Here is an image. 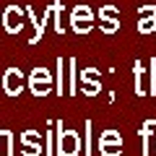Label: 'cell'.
Segmentation results:
<instances>
[{"label":"cell","mask_w":156,"mask_h":156,"mask_svg":"<svg viewBox=\"0 0 156 156\" xmlns=\"http://www.w3.org/2000/svg\"><path fill=\"white\" fill-rule=\"evenodd\" d=\"M21 143L23 146H39L42 148V135L34 133V130H26V133H21Z\"/></svg>","instance_id":"cell-14"},{"label":"cell","mask_w":156,"mask_h":156,"mask_svg":"<svg viewBox=\"0 0 156 156\" xmlns=\"http://www.w3.org/2000/svg\"><path fill=\"white\" fill-rule=\"evenodd\" d=\"M62 76H65V62H62V57H57V94H60L62 96V91H65V89H62V83H65V81H62Z\"/></svg>","instance_id":"cell-16"},{"label":"cell","mask_w":156,"mask_h":156,"mask_svg":"<svg viewBox=\"0 0 156 156\" xmlns=\"http://www.w3.org/2000/svg\"><path fill=\"white\" fill-rule=\"evenodd\" d=\"M99 29L104 34H115L120 29V13L115 5H101L99 8Z\"/></svg>","instance_id":"cell-6"},{"label":"cell","mask_w":156,"mask_h":156,"mask_svg":"<svg viewBox=\"0 0 156 156\" xmlns=\"http://www.w3.org/2000/svg\"><path fill=\"white\" fill-rule=\"evenodd\" d=\"M101 156H120L122 154V143H99Z\"/></svg>","instance_id":"cell-13"},{"label":"cell","mask_w":156,"mask_h":156,"mask_svg":"<svg viewBox=\"0 0 156 156\" xmlns=\"http://www.w3.org/2000/svg\"><path fill=\"white\" fill-rule=\"evenodd\" d=\"M57 128V143H55V156H78L81 154V138L76 130H65L62 122H55Z\"/></svg>","instance_id":"cell-1"},{"label":"cell","mask_w":156,"mask_h":156,"mask_svg":"<svg viewBox=\"0 0 156 156\" xmlns=\"http://www.w3.org/2000/svg\"><path fill=\"white\" fill-rule=\"evenodd\" d=\"M0 146H3L5 156H13V133L11 130H0Z\"/></svg>","instance_id":"cell-12"},{"label":"cell","mask_w":156,"mask_h":156,"mask_svg":"<svg viewBox=\"0 0 156 156\" xmlns=\"http://www.w3.org/2000/svg\"><path fill=\"white\" fill-rule=\"evenodd\" d=\"M138 31L140 34H156V13H148V16L138 18Z\"/></svg>","instance_id":"cell-10"},{"label":"cell","mask_w":156,"mask_h":156,"mask_svg":"<svg viewBox=\"0 0 156 156\" xmlns=\"http://www.w3.org/2000/svg\"><path fill=\"white\" fill-rule=\"evenodd\" d=\"M68 94H78V65L76 60H68Z\"/></svg>","instance_id":"cell-9"},{"label":"cell","mask_w":156,"mask_h":156,"mask_svg":"<svg viewBox=\"0 0 156 156\" xmlns=\"http://www.w3.org/2000/svg\"><path fill=\"white\" fill-rule=\"evenodd\" d=\"M29 89L34 96H47L55 89V81H52V73L47 68H34L31 76H29Z\"/></svg>","instance_id":"cell-2"},{"label":"cell","mask_w":156,"mask_h":156,"mask_svg":"<svg viewBox=\"0 0 156 156\" xmlns=\"http://www.w3.org/2000/svg\"><path fill=\"white\" fill-rule=\"evenodd\" d=\"M148 94L156 96V60H151V81H148Z\"/></svg>","instance_id":"cell-17"},{"label":"cell","mask_w":156,"mask_h":156,"mask_svg":"<svg viewBox=\"0 0 156 156\" xmlns=\"http://www.w3.org/2000/svg\"><path fill=\"white\" fill-rule=\"evenodd\" d=\"M70 26L76 34H89L94 29V11L89 5H76L70 13Z\"/></svg>","instance_id":"cell-3"},{"label":"cell","mask_w":156,"mask_h":156,"mask_svg":"<svg viewBox=\"0 0 156 156\" xmlns=\"http://www.w3.org/2000/svg\"><path fill=\"white\" fill-rule=\"evenodd\" d=\"M78 91H83L86 96H96L101 91V76L99 70H94V68H83L81 70V86H78Z\"/></svg>","instance_id":"cell-5"},{"label":"cell","mask_w":156,"mask_h":156,"mask_svg":"<svg viewBox=\"0 0 156 156\" xmlns=\"http://www.w3.org/2000/svg\"><path fill=\"white\" fill-rule=\"evenodd\" d=\"M23 83H26V78H23V73L18 68H8L3 73V91L8 96H18L23 91Z\"/></svg>","instance_id":"cell-4"},{"label":"cell","mask_w":156,"mask_h":156,"mask_svg":"<svg viewBox=\"0 0 156 156\" xmlns=\"http://www.w3.org/2000/svg\"><path fill=\"white\" fill-rule=\"evenodd\" d=\"M83 156H91V120L83 125Z\"/></svg>","instance_id":"cell-15"},{"label":"cell","mask_w":156,"mask_h":156,"mask_svg":"<svg viewBox=\"0 0 156 156\" xmlns=\"http://www.w3.org/2000/svg\"><path fill=\"white\" fill-rule=\"evenodd\" d=\"M39 154H42L39 146H23V156H39Z\"/></svg>","instance_id":"cell-18"},{"label":"cell","mask_w":156,"mask_h":156,"mask_svg":"<svg viewBox=\"0 0 156 156\" xmlns=\"http://www.w3.org/2000/svg\"><path fill=\"white\" fill-rule=\"evenodd\" d=\"M154 125H156V120H146V122H143V130H140V140H143V151H140V154H143V156H148V138H151Z\"/></svg>","instance_id":"cell-11"},{"label":"cell","mask_w":156,"mask_h":156,"mask_svg":"<svg viewBox=\"0 0 156 156\" xmlns=\"http://www.w3.org/2000/svg\"><path fill=\"white\" fill-rule=\"evenodd\" d=\"M3 26L8 34H18L23 29V8L21 5H8L3 11Z\"/></svg>","instance_id":"cell-7"},{"label":"cell","mask_w":156,"mask_h":156,"mask_svg":"<svg viewBox=\"0 0 156 156\" xmlns=\"http://www.w3.org/2000/svg\"><path fill=\"white\" fill-rule=\"evenodd\" d=\"M146 91H148V78H146V68L143 62H135V94L138 96H146Z\"/></svg>","instance_id":"cell-8"}]
</instances>
